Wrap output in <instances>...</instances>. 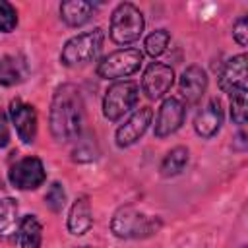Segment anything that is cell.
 Segmentation results:
<instances>
[{"instance_id": "cell-18", "label": "cell", "mask_w": 248, "mask_h": 248, "mask_svg": "<svg viewBox=\"0 0 248 248\" xmlns=\"http://www.w3.org/2000/svg\"><path fill=\"white\" fill-rule=\"evenodd\" d=\"M19 248H41L43 242V227L35 215H25L17 229Z\"/></svg>"}, {"instance_id": "cell-17", "label": "cell", "mask_w": 248, "mask_h": 248, "mask_svg": "<svg viewBox=\"0 0 248 248\" xmlns=\"http://www.w3.org/2000/svg\"><path fill=\"white\" fill-rule=\"evenodd\" d=\"M27 76V64L19 56L6 54L0 58V85L12 87L25 79Z\"/></svg>"}, {"instance_id": "cell-20", "label": "cell", "mask_w": 248, "mask_h": 248, "mask_svg": "<svg viewBox=\"0 0 248 248\" xmlns=\"http://www.w3.org/2000/svg\"><path fill=\"white\" fill-rule=\"evenodd\" d=\"M19 229L17 225V202L14 198L0 200V236H10Z\"/></svg>"}, {"instance_id": "cell-6", "label": "cell", "mask_w": 248, "mask_h": 248, "mask_svg": "<svg viewBox=\"0 0 248 248\" xmlns=\"http://www.w3.org/2000/svg\"><path fill=\"white\" fill-rule=\"evenodd\" d=\"M143 62V54L138 48H120L107 54L99 66L97 74L103 79H120L136 74Z\"/></svg>"}, {"instance_id": "cell-21", "label": "cell", "mask_w": 248, "mask_h": 248, "mask_svg": "<svg viewBox=\"0 0 248 248\" xmlns=\"http://www.w3.org/2000/svg\"><path fill=\"white\" fill-rule=\"evenodd\" d=\"M169 41H170V35H169V31L167 29H157V31H153V33H149L147 37H145V52L149 54V56H159V54H163L165 52V48L169 46Z\"/></svg>"}, {"instance_id": "cell-19", "label": "cell", "mask_w": 248, "mask_h": 248, "mask_svg": "<svg viewBox=\"0 0 248 248\" xmlns=\"http://www.w3.org/2000/svg\"><path fill=\"white\" fill-rule=\"evenodd\" d=\"M188 159H190V153H188V149L184 145H178V147L170 149L165 155L163 163H161V174L167 176V178L180 174L184 170V167L188 165Z\"/></svg>"}, {"instance_id": "cell-25", "label": "cell", "mask_w": 248, "mask_h": 248, "mask_svg": "<svg viewBox=\"0 0 248 248\" xmlns=\"http://www.w3.org/2000/svg\"><path fill=\"white\" fill-rule=\"evenodd\" d=\"M232 37L238 43V46H246V43H248V19H246V16H242V17H238L234 21Z\"/></svg>"}, {"instance_id": "cell-4", "label": "cell", "mask_w": 248, "mask_h": 248, "mask_svg": "<svg viewBox=\"0 0 248 248\" xmlns=\"http://www.w3.org/2000/svg\"><path fill=\"white\" fill-rule=\"evenodd\" d=\"M143 27H145V19L138 6L130 2H122L112 10L108 31H110V39L116 45L136 43L141 37Z\"/></svg>"}, {"instance_id": "cell-16", "label": "cell", "mask_w": 248, "mask_h": 248, "mask_svg": "<svg viewBox=\"0 0 248 248\" xmlns=\"http://www.w3.org/2000/svg\"><path fill=\"white\" fill-rule=\"evenodd\" d=\"M95 6L85 0H66L60 4V16L70 27H79L91 19Z\"/></svg>"}, {"instance_id": "cell-12", "label": "cell", "mask_w": 248, "mask_h": 248, "mask_svg": "<svg viewBox=\"0 0 248 248\" xmlns=\"http://www.w3.org/2000/svg\"><path fill=\"white\" fill-rule=\"evenodd\" d=\"M10 118L23 143H33L37 138V110L33 105L14 99L10 103Z\"/></svg>"}, {"instance_id": "cell-24", "label": "cell", "mask_w": 248, "mask_h": 248, "mask_svg": "<svg viewBox=\"0 0 248 248\" xmlns=\"http://www.w3.org/2000/svg\"><path fill=\"white\" fill-rule=\"evenodd\" d=\"M17 25V12L16 8L6 2V0H0V31L4 33H12Z\"/></svg>"}, {"instance_id": "cell-27", "label": "cell", "mask_w": 248, "mask_h": 248, "mask_svg": "<svg viewBox=\"0 0 248 248\" xmlns=\"http://www.w3.org/2000/svg\"><path fill=\"white\" fill-rule=\"evenodd\" d=\"M10 143V126H8V116L4 110H0V149L8 147Z\"/></svg>"}, {"instance_id": "cell-11", "label": "cell", "mask_w": 248, "mask_h": 248, "mask_svg": "<svg viewBox=\"0 0 248 248\" xmlns=\"http://www.w3.org/2000/svg\"><path fill=\"white\" fill-rule=\"evenodd\" d=\"M151 118H153V110L149 107H141L136 112H132L128 116V120L124 124H120L118 130H116V136H114L116 145L118 147H130V145H134L145 134V130L149 128Z\"/></svg>"}, {"instance_id": "cell-10", "label": "cell", "mask_w": 248, "mask_h": 248, "mask_svg": "<svg viewBox=\"0 0 248 248\" xmlns=\"http://www.w3.org/2000/svg\"><path fill=\"white\" fill-rule=\"evenodd\" d=\"M219 87L229 97L248 93V87H246V54L232 56L225 62L221 76H219Z\"/></svg>"}, {"instance_id": "cell-2", "label": "cell", "mask_w": 248, "mask_h": 248, "mask_svg": "<svg viewBox=\"0 0 248 248\" xmlns=\"http://www.w3.org/2000/svg\"><path fill=\"white\" fill-rule=\"evenodd\" d=\"M110 229L118 238H147L161 229V219L147 215L134 205H122L112 215Z\"/></svg>"}, {"instance_id": "cell-9", "label": "cell", "mask_w": 248, "mask_h": 248, "mask_svg": "<svg viewBox=\"0 0 248 248\" xmlns=\"http://www.w3.org/2000/svg\"><path fill=\"white\" fill-rule=\"evenodd\" d=\"M184 118H186V105L176 97L165 99L161 103L157 118H155V136L167 138V136L174 134L182 126Z\"/></svg>"}, {"instance_id": "cell-1", "label": "cell", "mask_w": 248, "mask_h": 248, "mask_svg": "<svg viewBox=\"0 0 248 248\" xmlns=\"http://www.w3.org/2000/svg\"><path fill=\"white\" fill-rule=\"evenodd\" d=\"M48 124L52 138L60 143L72 141L79 136L83 126V99L74 83H64L54 91Z\"/></svg>"}, {"instance_id": "cell-14", "label": "cell", "mask_w": 248, "mask_h": 248, "mask_svg": "<svg viewBox=\"0 0 248 248\" xmlns=\"http://www.w3.org/2000/svg\"><path fill=\"white\" fill-rule=\"evenodd\" d=\"M223 118H225V114H223V105H221V101H219V99H211V101L196 114L194 130H196V134H198L200 138L209 140V138H213V136L221 130Z\"/></svg>"}, {"instance_id": "cell-22", "label": "cell", "mask_w": 248, "mask_h": 248, "mask_svg": "<svg viewBox=\"0 0 248 248\" xmlns=\"http://www.w3.org/2000/svg\"><path fill=\"white\" fill-rule=\"evenodd\" d=\"M45 202H46V205H48L50 211H54V213L62 211L64 205H66V192H64V186H62L60 182H52V184L48 186V190H46Z\"/></svg>"}, {"instance_id": "cell-5", "label": "cell", "mask_w": 248, "mask_h": 248, "mask_svg": "<svg viewBox=\"0 0 248 248\" xmlns=\"http://www.w3.org/2000/svg\"><path fill=\"white\" fill-rule=\"evenodd\" d=\"M140 99V87L136 81L124 79V81H114L103 99V114L107 120L116 122L124 114H128Z\"/></svg>"}, {"instance_id": "cell-3", "label": "cell", "mask_w": 248, "mask_h": 248, "mask_svg": "<svg viewBox=\"0 0 248 248\" xmlns=\"http://www.w3.org/2000/svg\"><path fill=\"white\" fill-rule=\"evenodd\" d=\"M103 43H105V31L101 27L79 33L64 45L62 52H60V62L68 68L89 64L99 56Z\"/></svg>"}, {"instance_id": "cell-7", "label": "cell", "mask_w": 248, "mask_h": 248, "mask_svg": "<svg viewBox=\"0 0 248 248\" xmlns=\"http://www.w3.org/2000/svg\"><path fill=\"white\" fill-rule=\"evenodd\" d=\"M8 178L17 190H37L45 182L46 170L39 157H23L16 165H12Z\"/></svg>"}, {"instance_id": "cell-8", "label": "cell", "mask_w": 248, "mask_h": 248, "mask_svg": "<svg viewBox=\"0 0 248 248\" xmlns=\"http://www.w3.org/2000/svg\"><path fill=\"white\" fill-rule=\"evenodd\" d=\"M174 81V72L170 66L163 62H151L141 78V89L147 99H161L165 93L170 91Z\"/></svg>"}, {"instance_id": "cell-26", "label": "cell", "mask_w": 248, "mask_h": 248, "mask_svg": "<svg viewBox=\"0 0 248 248\" xmlns=\"http://www.w3.org/2000/svg\"><path fill=\"white\" fill-rule=\"evenodd\" d=\"M95 157H97V151H95L93 147L89 149L85 143H79V145L74 149V161H81V163H83V161H93Z\"/></svg>"}, {"instance_id": "cell-15", "label": "cell", "mask_w": 248, "mask_h": 248, "mask_svg": "<svg viewBox=\"0 0 248 248\" xmlns=\"http://www.w3.org/2000/svg\"><path fill=\"white\" fill-rule=\"evenodd\" d=\"M93 225V213H91V203L87 196H81L74 202L70 215H68V231L76 236L85 234Z\"/></svg>"}, {"instance_id": "cell-23", "label": "cell", "mask_w": 248, "mask_h": 248, "mask_svg": "<svg viewBox=\"0 0 248 248\" xmlns=\"http://www.w3.org/2000/svg\"><path fill=\"white\" fill-rule=\"evenodd\" d=\"M231 118L234 124L244 126L246 118H248V101H246V93L242 95H232L231 97Z\"/></svg>"}, {"instance_id": "cell-13", "label": "cell", "mask_w": 248, "mask_h": 248, "mask_svg": "<svg viewBox=\"0 0 248 248\" xmlns=\"http://www.w3.org/2000/svg\"><path fill=\"white\" fill-rule=\"evenodd\" d=\"M178 89H180V97L186 101V105H196L205 89H207V74L203 68L200 66H188L182 76H180V81H178Z\"/></svg>"}]
</instances>
